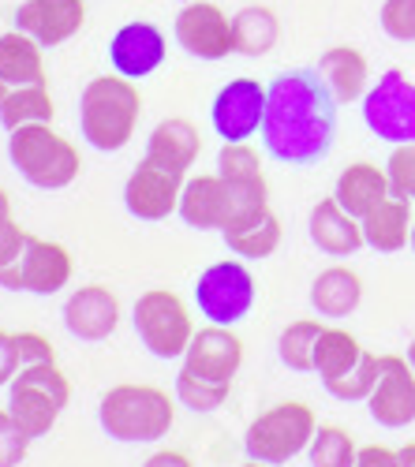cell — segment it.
<instances>
[{
  "label": "cell",
  "mask_w": 415,
  "mask_h": 467,
  "mask_svg": "<svg viewBox=\"0 0 415 467\" xmlns=\"http://www.w3.org/2000/svg\"><path fill=\"white\" fill-rule=\"evenodd\" d=\"M337 109L318 67L281 71L266 87V120H262V146L281 165H315L337 142Z\"/></svg>",
  "instance_id": "obj_1"
},
{
  "label": "cell",
  "mask_w": 415,
  "mask_h": 467,
  "mask_svg": "<svg viewBox=\"0 0 415 467\" xmlns=\"http://www.w3.org/2000/svg\"><path fill=\"white\" fill-rule=\"evenodd\" d=\"M139 109H142V98L135 90V79H124V75H98V79H90L79 101L87 142L101 153L124 150L135 135Z\"/></svg>",
  "instance_id": "obj_2"
},
{
  "label": "cell",
  "mask_w": 415,
  "mask_h": 467,
  "mask_svg": "<svg viewBox=\"0 0 415 467\" xmlns=\"http://www.w3.org/2000/svg\"><path fill=\"white\" fill-rule=\"evenodd\" d=\"M101 431L128 445L161 441L172 431L176 400L158 385H117L101 397Z\"/></svg>",
  "instance_id": "obj_3"
},
{
  "label": "cell",
  "mask_w": 415,
  "mask_h": 467,
  "mask_svg": "<svg viewBox=\"0 0 415 467\" xmlns=\"http://www.w3.org/2000/svg\"><path fill=\"white\" fill-rule=\"evenodd\" d=\"M8 158L26 183L42 191H60L79 176V150L64 135H57L49 124L16 128L8 139Z\"/></svg>",
  "instance_id": "obj_4"
},
{
  "label": "cell",
  "mask_w": 415,
  "mask_h": 467,
  "mask_svg": "<svg viewBox=\"0 0 415 467\" xmlns=\"http://www.w3.org/2000/svg\"><path fill=\"white\" fill-rule=\"evenodd\" d=\"M318 431V419L307 404L299 400H281L274 408L262 411L244 434V452L247 460H258V463H270V467H281L288 460H296L311 445Z\"/></svg>",
  "instance_id": "obj_5"
},
{
  "label": "cell",
  "mask_w": 415,
  "mask_h": 467,
  "mask_svg": "<svg viewBox=\"0 0 415 467\" xmlns=\"http://www.w3.org/2000/svg\"><path fill=\"white\" fill-rule=\"evenodd\" d=\"M67 400H71V385L60 374V367L57 363H37V367H23L12 378L8 411L34 441V438H46L53 431V422L67 408Z\"/></svg>",
  "instance_id": "obj_6"
},
{
  "label": "cell",
  "mask_w": 415,
  "mask_h": 467,
  "mask_svg": "<svg viewBox=\"0 0 415 467\" xmlns=\"http://www.w3.org/2000/svg\"><path fill=\"white\" fill-rule=\"evenodd\" d=\"M131 322H135L139 340L146 344V352L158 356V359H183L187 344L195 337L192 310L180 303V296H172L165 288L139 296V303L131 310Z\"/></svg>",
  "instance_id": "obj_7"
},
{
  "label": "cell",
  "mask_w": 415,
  "mask_h": 467,
  "mask_svg": "<svg viewBox=\"0 0 415 467\" xmlns=\"http://www.w3.org/2000/svg\"><path fill=\"white\" fill-rule=\"evenodd\" d=\"M195 303L213 326H240L254 306V277L240 258H224L202 269L195 281Z\"/></svg>",
  "instance_id": "obj_8"
},
{
  "label": "cell",
  "mask_w": 415,
  "mask_h": 467,
  "mask_svg": "<svg viewBox=\"0 0 415 467\" xmlns=\"http://www.w3.org/2000/svg\"><path fill=\"white\" fill-rule=\"evenodd\" d=\"M363 124L374 139L408 146L415 142V83L404 71H386L363 94Z\"/></svg>",
  "instance_id": "obj_9"
},
{
  "label": "cell",
  "mask_w": 415,
  "mask_h": 467,
  "mask_svg": "<svg viewBox=\"0 0 415 467\" xmlns=\"http://www.w3.org/2000/svg\"><path fill=\"white\" fill-rule=\"evenodd\" d=\"M266 120V87L258 79H233L213 98L210 124L224 142H251Z\"/></svg>",
  "instance_id": "obj_10"
},
{
  "label": "cell",
  "mask_w": 415,
  "mask_h": 467,
  "mask_svg": "<svg viewBox=\"0 0 415 467\" xmlns=\"http://www.w3.org/2000/svg\"><path fill=\"white\" fill-rule=\"evenodd\" d=\"M71 281V254L53 244L30 236L23 258L0 274V288L8 292H34V296H57Z\"/></svg>",
  "instance_id": "obj_11"
},
{
  "label": "cell",
  "mask_w": 415,
  "mask_h": 467,
  "mask_svg": "<svg viewBox=\"0 0 415 467\" xmlns=\"http://www.w3.org/2000/svg\"><path fill=\"white\" fill-rule=\"evenodd\" d=\"M183 176H176L172 169L142 158L139 169L128 176L124 183V206L131 217L139 221H165L180 210V194H183Z\"/></svg>",
  "instance_id": "obj_12"
},
{
  "label": "cell",
  "mask_w": 415,
  "mask_h": 467,
  "mask_svg": "<svg viewBox=\"0 0 415 467\" xmlns=\"http://www.w3.org/2000/svg\"><path fill=\"white\" fill-rule=\"evenodd\" d=\"M370 419L386 431H404L415 422V370L404 356H382V370L367 397Z\"/></svg>",
  "instance_id": "obj_13"
},
{
  "label": "cell",
  "mask_w": 415,
  "mask_h": 467,
  "mask_svg": "<svg viewBox=\"0 0 415 467\" xmlns=\"http://www.w3.org/2000/svg\"><path fill=\"white\" fill-rule=\"evenodd\" d=\"M183 367L206 381L233 385L244 367V340L233 333V326L210 322L206 329H195L192 344H187V352H183Z\"/></svg>",
  "instance_id": "obj_14"
},
{
  "label": "cell",
  "mask_w": 415,
  "mask_h": 467,
  "mask_svg": "<svg viewBox=\"0 0 415 467\" xmlns=\"http://www.w3.org/2000/svg\"><path fill=\"white\" fill-rule=\"evenodd\" d=\"M176 42L199 60H224L233 53V19L210 0H195L176 16Z\"/></svg>",
  "instance_id": "obj_15"
},
{
  "label": "cell",
  "mask_w": 415,
  "mask_h": 467,
  "mask_svg": "<svg viewBox=\"0 0 415 467\" xmlns=\"http://www.w3.org/2000/svg\"><path fill=\"white\" fill-rule=\"evenodd\" d=\"M165 34L154 23H128L112 34L109 60L124 79H146L165 64Z\"/></svg>",
  "instance_id": "obj_16"
},
{
  "label": "cell",
  "mask_w": 415,
  "mask_h": 467,
  "mask_svg": "<svg viewBox=\"0 0 415 467\" xmlns=\"http://www.w3.org/2000/svg\"><path fill=\"white\" fill-rule=\"evenodd\" d=\"M87 19L83 0H26L16 12V30L30 34L37 46H64L67 37L79 34Z\"/></svg>",
  "instance_id": "obj_17"
},
{
  "label": "cell",
  "mask_w": 415,
  "mask_h": 467,
  "mask_svg": "<svg viewBox=\"0 0 415 467\" xmlns=\"http://www.w3.org/2000/svg\"><path fill=\"white\" fill-rule=\"evenodd\" d=\"M180 221L195 232H224L233 221V194L217 172L213 176H192L180 194Z\"/></svg>",
  "instance_id": "obj_18"
},
{
  "label": "cell",
  "mask_w": 415,
  "mask_h": 467,
  "mask_svg": "<svg viewBox=\"0 0 415 467\" xmlns=\"http://www.w3.org/2000/svg\"><path fill=\"white\" fill-rule=\"evenodd\" d=\"M117 322H120V303L109 288L101 285H87L79 288L67 303H64V326L71 337H79L87 344H98V340H109L117 333Z\"/></svg>",
  "instance_id": "obj_19"
},
{
  "label": "cell",
  "mask_w": 415,
  "mask_h": 467,
  "mask_svg": "<svg viewBox=\"0 0 415 467\" xmlns=\"http://www.w3.org/2000/svg\"><path fill=\"white\" fill-rule=\"evenodd\" d=\"M307 232H311V244H315L322 254H333V258H348V254H356V251L367 247L363 224H359L341 202H337V199L315 202L311 221H307Z\"/></svg>",
  "instance_id": "obj_20"
},
{
  "label": "cell",
  "mask_w": 415,
  "mask_h": 467,
  "mask_svg": "<svg viewBox=\"0 0 415 467\" xmlns=\"http://www.w3.org/2000/svg\"><path fill=\"white\" fill-rule=\"evenodd\" d=\"M199 150H202L199 128L192 120H183V116H169V120H161L154 131H150L146 158L172 169L176 176H187V169L199 161Z\"/></svg>",
  "instance_id": "obj_21"
},
{
  "label": "cell",
  "mask_w": 415,
  "mask_h": 467,
  "mask_svg": "<svg viewBox=\"0 0 415 467\" xmlns=\"http://www.w3.org/2000/svg\"><path fill=\"white\" fill-rule=\"evenodd\" d=\"M389 194H393L389 172L370 165V161H352L341 176H337V187H333V199L341 202L356 221H363L374 206H382Z\"/></svg>",
  "instance_id": "obj_22"
},
{
  "label": "cell",
  "mask_w": 415,
  "mask_h": 467,
  "mask_svg": "<svg viewBox=\"0 0 415 467\" xmlns=\"http://www.w3.org/2000/svg\"><path fill=\"white\" fill-rule=\"evenodd\" d=\"M359 224H363V240H367L370 251L397 254V251L411 247V224H415L411 199H404V194H389V199L382 206H374Z\"/></svg>",
  "instance_id": "obj_23"
},
{
  "label": "cell",
  "mask_w": 415,
  "mask_h": 467,
  "mask_svg": "<svg viewBox=\"0 0 415 467\" xmlns=\"http://www.w3.org/2000/svg\"><path fill=\"white\" fill-rule=\"evenodd\" d=\"M359 303H363V281H359L356 269H348V265L322 269V274L315 277V285H311V306L318 310L322 318L341 322V318L356 315Z\"/></svg>",
  "instance_id": "obj_24"
},
{
  "label": "cell",
  "mask_w": 415,
  "mask_h": 467,
  "mask_svg": "<svg viewBox=\"0 0 415 467\" xmlns=\"http://www.w3.org/2000/svg\"><path fill=\"white\" fill-rule=\"evenodd\" d=\"M318 75L326 79V87L333 90V98L341 105H352V101H363L367 94V83H370V67H367V57L352 46H333L322 53L318 60Z\"/></svg>",
  "instance_id": "obj_25"
},
{
  "label": "cell",
  "mask_w": 415,
  "mask_h": 467,
  "mask_svg": "<svg viewBox=\"0 0 415 467\" xmlns=\"http://www.w3.org/2000/svg\"><path fill=\"white\" fill-rule=\"evenodd\" d=\"M0 83L5 87H46L42 46L30 34L12 30L0 37Z\"/></svg>",
  "instance_id": "obj_26"
},
{
  "label": "cell",
  "mask_w": 415,
  "mask_h": 467,
  "mask_svg": "<svg viewBox=\"0 0 415 467\" xmlns=\"http://www.w3.org/2000/svg\"><path fill=\"white\" fill-rule=\"evenodd\" d=\"M224 236V247L236 251V258H247V262H258V258H270L277 247H281V236H285V228L277 221L274 210L266 213H258L251 221H240V224H229L221 232Z\"/></svg>",
  "instance_id": "obj_27"
},
{
  "label": "cell",
  "mask_w": 415,
  "mask_h": 467,
  "mask_svg": "<svg viewBox=\"0 0 415 467\" xmlns=\"http://www.w3.org/2000/svg\"><path fill=\"white\" fill-rule=\"evenodd\" d=\"M281 37V19L274 8L251 5L233 16V53L240 57H266Z\"/></svg>",
  "instance_id": "obj_28"
},
{
  "label": "cell",
  "mask_w": 415,
  "mask_h": 467,
  "mask_svg": "<svg viewBox=\"0 0 415 467\" xmlns=\"http://www.w3.org/2000/svg\"><path fill=\"white\" fill-rule=\"evenodd\" d=\"M53 98L46 87H5L0 83V124L8 131L23 124H49Z\"/></svg>",
  "instance_id": "obj_29"
},
{
  "label": "cell",
  "mask_w": 415,
  "mask_h": 467,
  "mask_svg": "<svg viewBox=\"0 0 415 467\" xmlns=\"http://www.w3.org/2000/svg\"><path fill=\"white\" fill-rule=\"evenodd\" d=\"M363 352H367V348L348 329H322L318 348H315V374L322 381L341 378V374H348L363 359Z\"/></svg>",
  "instance_id": "obj_30"
},
{
  "label": "cell",
  "mask_w": 415,
  "mask_h": 467,
  "mask_svg": "<svg viewBox=\"0 0 415 467\" xmlns=\"http://www.w3.org/2000/svg\"><path fill=\"white\" fill-rule=\"evenodd\" d=\"M322 322L315 318H299V322H288L277 337V356L288 370L296 374H307L315 370V348H318V337H322Z\"/></svg>",
  "instance_id": "obj_31"
},
{
  "label": "cell",
  "mask_w": 415,
  "mask_h": 467,
  "mask_svg": "<svg viewBox=\"0 0 415 467\" xmlns=\"http://www.w3.org/2000/svg\"><path fill=\"white\" fill-rule=\"evenodd\" d=\"M356 456L359 449L345 426H318L307 445L311 467H356Z\"/></svg>",
  "instance_id": "obj_32"
},
{
  "label": "cell",
  "mask_w": 415,
  "mask_h": 467,
  "mask_svg": "<svg viewBox=\"0 0 415 467\" xmlns=\"http://www.w3.org/2000/svg\"><path fill=\"white\" fill-rule=\"evenodd\" d=\"M229 389L233 385H221V381H206L192 370H180L176 374V404H183L187 411H199V415H210L217 408H224V400H229Z\"/></svg>",
  "instance_id": "obj_33"
},
{
  "label": "cell",
  "mask_w": 415,
  "mask_h": 467,
  "mask_svg": "<svg viewBox=\"0 0 415 467\" xmlns=\"http://www.w3.org/2000/svg\"><path fill=\"white\" fill-rule=\"evenodd\" d=\"M379 370H382V356H374V352H363V359L341 374V378H333V381H322L326 385V393L333 400H345V404H356V400H367L374 393V381H379Z\"/></svg>",
  "instance_id": "obj_34"
},
{
  "label": "cell",
  "mask_w": 415,
  "mask_h": 467,
  "mask_svg": "<svg viewBox=\"0 0 415 467\" xmlns=\"http://www.w3.org/2000/svg\"><path fill=\"white\" fill-rule=\"evenodd\" d=\"M217 176L224 183H258L266 180L262 172V153L251 142H224L217 153Z\"/></svg>",
  "instance_id": "obj_35"
},
{
  "label": "cell",
  "mask_w": 415,
  "mask_h": 467,
  "mask_svg": "<svg viewBox=\"0 0 415 467\" xmlns=\"http://www.w3.org/2000/svg\"><path fill=\"white\" fill-rule=\"evenodd\" d=\"M386 172H389L393 194H404V199L415 202V142H408V146H393L389 161H386Z\"/></svg>",
  "instance_id": "obj_36"
},
{
  "label": "cell",
  "mask_w": 415,
  "mask_h": 467,
  "mask_svg": "<svg viewBox=\"0 0 415 467\" xmlns=\"http://www.w3.org/2000/svg\"><path fill=\"white\" fill-rule=\"evenodd\" d=\"M379 19L393 42H415V0H386Z\"/></svg>",
  "instance_id": "obj_37"
},
{
  "label": "cell",
  "mask_w": 415,
  "mask_h": 467,
  "mask_svg": "<svg viewBox=\"0 0 415 467\" xmlns=\"http://www.w3.org/2000/svg\"><path fill=\"white\" fill-rule=\"evenodd\" d=\"M30 434L12 419V411H0V467H19L26 460Z\"/></svg>",
  "instance_id": "obj_38"
},
{
  "label": "cell",
  "mask_w": 415,
  "mask_h": 467,
  "mask_svg": "<svg viewBox=\"0 0 415 467\" xmlns=\"http://www.w3.org/2000/svg\"><path fill=\"white\" fill-rule=\"evenodd\" d=\"M26 244H30V232H26V228H19L12 217L0 221V274H5V269H12V265L23 258Z\"/></svg>",
  "instance_id": "obj_39"
},
{
  "label": "cell",
  "mask_w": 415,
  "mask_h": 467,
  "mask_svg": "<svg viewBox=\"0 0 415 467\" xmlns=\"http://www.w3.org/2000/svg\"><path fill=\"white\" fill-rule=\"evenodd\" d=\"M16 348H19V363L23 367H37V363H57L53 344L42 333H16ZM19 367V370H23Z\"/></svg>",
  "instance_id": "obj_40"
},
{
  "label": "cell",
  "mask_w": 415,
  "mask_h": 467,
  "mask_svg": "<svg viewBox=\"0 0 415 467\" xmlns=\"http://www.w3.org/2000/svg\"><path fill=\"white\" fill-rule=\"evenodd\" d=\"M19 348H16V333L0 329V385H8L19 374Z\"/></svg>",
  "instance_id": "obj_41"
},
{
  "label": "cell",
  "mask_w": 415,
  "mask_h": 467,
  "mask_svg": "<svg viewBox=\"0 0 415 467\" xmlns=\"http://www.w3.org/2000/svg\"><path fill=\"white\" fill-rule=\"evenodd\" d=\"M356 467H400V460H397V449H386V445H363L359 456H356Z\"/></svg>",
  "instance_id": "obj_42"
},
{
  "label": "cell",
  "mask_w": 415,
  "mask_h": 467,
  "mask_svg": "<svg viewBox=\"0 0 415 467\" xmlns=\"http://www.w3.org/2000/svg\"><path fill=\"white\" fill-rule=\"evenodd\" d=\"M142 467H195L192 460H187L183 452H176V449H161V452H154Z\"/></svg>",
  "instance_id": "obj_43"
},
{
  "label": "cell",
  "mask_w": 415,
  "mask_h": 467,
  "mask_svg": "<svg viewBox=\"0 0 415 467\" xmlns=\"http://www.w3.org/2000/svg\"><path fill=\"white\" fill-rule=\"evenodd\" d=\"M397 460H400V467H415V441L404 445V449H397Z\"/></svg>",
  "instance_id": "obj_44"
},
{
  "label": "cell",
  "mask_w": 415,
  "mask_h": 467,
  "mask_svg": "<svg viewBox=\"0 0 415 467\" xmlns=\"http://www.w3.org/2000/svg\"><path fill=\"white\" fill-rule=\"evenodd\" d=\"M12 217V199H8V191L0 187V221H8Z\"/></svg>",
  "instance_id": "obj_45"
},
{
  "label": "cell",
  "mask_w": 415,
  "mask_h": 467,
  "mask_svg": "<svg viewBox=\"0 0 415 467\" xmlns=\"http://www.w3.org/2000/svg\"><path fill=\"white\" fill-rule=\"evenodd\" d=\"M404 359L411 363V370H415V337H411V344H408V352H404Z\"/></svg>",
  "instance_id": "obj_46"
},
{
  "label": "cell",
  "mask_w": 415,
  "mask_h": 467,
  "mask_svg": "<svg viewBox=\"0 0 415 467\" xmlns=\"http://www.w3.org/2000/svg\"><path fill=\"white\" fill-rule=\"evenodd\" d=\"M244 467H270V463H258V460H247Z\"/></svg>",
  "instance_id": "obj_47"
},
{
  "label": "cell",
  "mask_w": 415,
  "mask_h": 467,
  "mask_svg": "<svg viewBox=\"0 0 415 467\" xmlns=\"http://www.w3.org/2000/svg\"><path fill=\"white\" fill-rule=\"evenodd\" d=\"M411 251H415V224H411Z\"/></svg>",
  "instance_id": "obj_48"
}]
</instances>
